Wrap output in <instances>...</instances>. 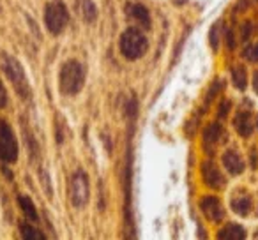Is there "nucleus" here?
Segmentation results:
<instances>
[{"label": "nucleus", "mask_w": 258, "mask_h": 240, "mask_svg": "<svg viewBox=\"0 0 258 240\" xmlns=\"http://www.w3.org/2000/svg\"><path fill=\"white\" fill-rule=\"evenodd\" d=\"M85 82V72L80 62L69 60L60 71V92L64 96H76Z\"/></svg>", "instance_id": "f257e3e1"}, {"label": "nucleus", "mask_w": 258, "mask_h": 240, "mask_svg": "<svg viewBox=\"0 0 258 240\" xmlns=\"http://www.w3.org/2000/svg\"><path fill=\"white\" fill-rule=\"evenodd\" d=\"M149 44L145 36L138 29H127L120 36V53L124 55L127 60H137L142 58L147 51Z\"/></svg>", "instance_id": "f03ea898"}, {"label": "nucleus", "mask_w": 258, "mask_h": 240, "mask_svg": "<svg viewBox=\"0 0 258 240\" xmlns=\"http://www.w3.org/2000/svg\"><path fill=\"white\" fill-rule=\"evenodd\" d=\"M68 22H69V13L64 4L51 2V4L46 6V9H44V25H46L48 32L57 36V34H60L66 29Z\"/></svg>", "instance_id": "7ed1b4c3"}, {"label": "nucleus", "mask_w": 258, "mask_h": 240, "mask_svg": "<svg viewBox=\"0 0 258 240\" xmlns=\"http://www.w3.org/2000/svg\"><path fill=\"white\" fill-rule=\"evenodd\" d=\"M18 159V141L13 129L2 120L0 122V161L13 165Z\"/></svg>", "instance_id": "20e7f679"}, {"label": "nucleus", "mask_w": 258, "mask_h": 240, "mask_svg": "<svg viewBox=\"0 0 258 240\" xmlns=\"http://www.w3.org/2000/svg\"><path fill=\"white\" fill-rule=\"evenodd\" d=\"M6 72H8L9 82L13 83L16 92L22 97H29L30 96L29 82H27L25 71H23V67L20 65V62L16 60V58H13V57L6 58Z\"/></svg>", "instance_id": "39448f33"}, {"label": "nucleus", "mask_w": 258, "mask_h": 240, "mask_svg": "<svg viewBox=\"0 0 258 240\" xmlns=\"http://www.w3.org/2000/svg\"><path fill=\"white\" fill-rule=\"evenodd\" d=\"M71 201L76 208H83L89 201V180L83 172L73 175L71 180Z\"/></svg>", "instance_id": "423d86ee"}, {"label": "nucleus", "mask_w": 258, "mask_h": 240, "mask_svg": "<svg viewBox=\"0 0 258 240\" xmlns=\"http://www.w3.org/2000/svg\"><path fill=\"white\" fill-rule=\"evenodd\" d=\"M202 210L205 212V215H207L212 222L221 221L223 215H225L223 214L221 203H219V200L216 196H205L204 200H202Z\"/></svg>", "instance_id": "0eeeda50"}, {"label": "nucleus", "mask_w": 258, "mask_h": 240, "mask_svg": "<svg viewBox=\"0 0 258 240\" xmlns=\"http://www.w3.org/2000/svg\"><path fill=\"white\" fill-rule=\"evenodd\" d=\"M223 165H225L226 172H228L230 175H239V173L244 172V161L239 155V152H235V150L225 152V155H223Z\"/></svg>", "instance_id": "6e6552de"}, {"label": "nucleus", "mask_w": 258, "mask_h": 240, "mask_svg": "<svg viewBox=\"0 0 258 240\" xmlns=\"http://www.w3.org/2000/svg\"><path fill=\"white\" fill-rule=\"evenodd\" d=\"M202 173H204V180L209 184L211 187H221L223 184H225V179L221 177V173L218 172V168H216L212 163H205L204 166H202Z\"/></svg>", "instance_id": "1a4fd4ad"}, {"label": "nucleus", "mask_w": 258, "mask_h": 240, "mask_svg": "<svg viewBox=\"0 0 258 240\" xmlns=\"http://www.w3.org/2000/svg\"><path fill=\"white\" fill-rule=\"evenodd\" d=\"M18 203H20V208H22L23 215H25L29 221H32V222L39 221V217H37V210H36V207H34L32 200H30L29 196H20Z\"/></svg>", "instance_id": "9d476101"}, {"label": "nucleus", "mask_w": 258, "mask_h": 240, "mask_svg": "<svg viewBox=\"0 0 258 240\" xmlns=\"http://www.w3.org/2000/svg\"><path fill=\"white\" fill-rule=\"evenodd\" d=\"M219 238H232V240H242L244 236H246V233H244V229L240 228L239 224H228L226 228H223L221 231H219Z\"/></svg>", "instance_id": "9b49d317"}, {"label": "nucleus", "mask_w": 258, "mask_h": 240, "mask_svg": "<svg viewBox=\"0 0 258 240\" xmlns=\"http://www.w3.org/2000/svg\"><path fill=\"white\" fill-rule=\"evenodd\" d=\"M232 208L237 212V214H240V215L249 214V210H251V200H249V196L242 194V196H239V198H233V200H232Z\"/></svg>", "instance_id": "f8f14e48"}, {"label": "nucleus", "mask_w": 258, "mask_h": 240, "mask_svg": "<svg viewBox=\"0 0 258 240\" xmlns=\"http://www.w3.org/2000/svg\"><path fill=\"white\" fill-rule=\"evenodd\" d=\"M20 231H22L23 238H27V240H43L44 238L43 233H41L37 228H34L32 224H29V222H22Z\"/></svg>", "instance_id": "ddd939ff"}, {"label": "nucleus", "mask_w": 258, "mask_h": 240, "mask_svg": "<svg viewBox=\"0 0 258 240\" xmlns=\"http://www.w3.org/2000/svg\"><path fill=\"white\" fill-rule=\"evenodd\" d=\"M131 15H133V18L137 20V22H140L144 27H151V16H149L147 9H145L144 6H133V8H131Z\"/></svg>", "instance_id": "4468645a"}, {"label": "nucleus", "mask_w": 258, "mask_h": 240, "mask_svg": "<svg viewBox=\"0 0 258 240\" xmlns=\"http://www.w3.org/2000/svg\"><path fill=\"white\" fill-rule=\"evenodd\" d=\"M235 127L239 129L240 136H249L251 134V122H249V115H237L235 118Z\"/></svg>", "instance_id": "2eb2a0df"}, {"label": "nucleus", "mask_w": 258, "mask_h": 240, "mask_svg": "<svg viewBox=\"0 0 258 240\" xmlns=\"http://www.w3.org/2000/svg\"><path fill=\"white\" fill-rule=\"evenodd\" d=\"M232 82L233 85L237 87L239 90H244L247 85V79H246V69L244 67H235L232 71Z\"/></svg>", "instance_id": "dca6fc26"}, {"label": "nucleus", "mask_w": 258, "mask_h": 240, "mask_svg": "<svg viewBox=\"0 0 258 240\" xmlns=\"http://www.w3.org/2000/svg\"><path fill=\"white\" fill-rule=\"evenodd\" d=\"M221 127L218 126V124H212V126H209L207 129H205V133H204V138H205V141H211V143H216V141L221 138Z\"/></svg>", "instance_id": "f3484780"}, {"label": "nucleus", "mask_w": 258, "mask_h": 240, "mask_svg": "<svg viewBox=\"0 0 258 240\" xmlns=\"http://www.w3.org/2000/svg\"><path fill=\"white\" fill-rule=\"evenodd\" d=\"M83 15H85V18L89 20V22H94V20H96L97 11H96L94 2H90V0H83Z\"/></svg>", "instance_id": "a211bd4d"}, {"label": "nucleus", "mask_w": 258, "mask_h": 240, "mask_svg": "<svg viewBox=\"0 0 258 240\" xmlns=\"http://www.w3.org/2000/svg\"><path fill=\"white\" fill-rule=\"evenodd\" d=\"M244 57H246L247 60H251V62H258V44L247 48V50L244 51Z\"/></svg>", "instance_id": "6ab92c4d"}, {"label": "nucleus", "mask_w": 258, "mask_h": 240, "mask_svg": "<svg viewBox=\"0 0 258 240\" xmlns=\"http://www.w3.org/2000/svg\"><path fill=\"white\" fill-rule=\"evenodd\" d=\"M6 104H8V92H6L4 85H2V82H0V110L6 108Z\"/></svg>", "instance_id": "aec40b11"}, {"label": "nucleus", "mask_w": 258, "mask_h": 240, "mask_svg": "<svg viewBox=\"0 0 258 240\" xmlns=\"http://www.w3.org/2000/svg\"><path fill=\"white\" fill-rule=\"evenodd\" d=\"M253 87H254V92L258 94V71L254 72V78H253Z\"/></svg>", "instance_id": "412c9836"}, {"label": "nucleus", "mask_w": 258, "mask_h": 240, "mask_svg": "<svg viewBox=\"0 0 258 240\" xmlns=\"http://www.w3.org/2000/svg\"><path fill=\"white\" fill-rule=\"evenodd\" d=\"M226 110H228V103H225V104H223V106H221V113H219V115H221V117H225Z\"/></svg>", "instance_id": "4be33fe9"}]
</instances>
